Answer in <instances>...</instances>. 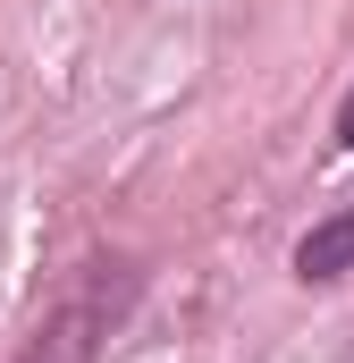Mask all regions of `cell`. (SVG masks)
<instances>
[{
  "mask_svg": "<svg viewBox=\"0 0 354 363\" xmlns=\"http://www.w3.org/2000/svg\"><path fill=\"white\" fill-rule=\"evenodd\" d=\"M338 271H354V211L321 220V228L295 245V279H338Z\"/></svg>",
  "mask_w": 354,
  "mask_h": 363,
  "instance_id": "2",
  "label": "cell"
},
{
  "mask_svg": "<svg viewBox=\"0 0 354 363\" xmlns=\"http://www.w3.org/2000/svg\"><path fill=\"white\" fill-rule=\"evenodd\" d=\"M338 144H354V93L338 101Z\"/></svg>",
  "mask_w": 354,
  "mask_h": 363,
  "instance_id": "3",
  "label": "cell"
},
{
  "mask_svg": "<svg viewBox=\"0 0 354 363\" xmlns=\"http://www.w3.org/2000/svg\"><path fill=\"white\" fill-rule=\"evenodd\" d=\"M135 296H144V271L135 262H85L42 304V321L25 330L17 363H101V347L118 338V321L135 313Z\"/></svg>",
  "mask_w": 354,
  "mask_h": 363,
  "instance_id": "1",
  "label": "cell"
}]
</instances>
